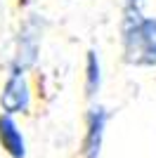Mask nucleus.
Instances as JSON below:
<instances>
[{
  "instance_id": "nucleus-1",
  "label": "nucleus",
  "mask_w": 156,
  "mask_h": 158,
  "mask_svg": "<svg viewBox=\"0 0 156 158\" xmlns=\"http://www.w3.org/2000/svg\"><path fill=\"white\" fill-rule=\"evenodd\" d=\"M118 45L121 59L130 69H156V17H121L118 21Z\"/></svg>"
},
{
  "instance_id": "nucleus-2",
  "label": "nucleus",
  "mask_w": 156,
  "mask_h": 158,
  "mask_svg": "<svg viewBox=\"0 0 156 158\" xmlns=\"http://www.w3.org/2000/svg\"><path fill=\"white\" fill-rule=\"evenodd\" d=\"M45 28H47V21L38 12H28L19 21L17 33H14L12 54H10L7 69L31 73L38 66L40 54H43V43H45Z\"/></svg>"
},
{
  "instance_id": "nucleus-3",
  "label": "nucleus",
  "mask_w": 156,
  "mask_h": 158,
  "mask_svg": "<svg viewBox=\"0 0 156 158\" xmlns=\"http://www.w3.org/2000/svg\"><path fill=\"white\" fill-rule=\"evenodd\" d=\"M31 106H33V87L28 80V73L7 69L2 87H0V113L19 118V116L31 113Z\"/></svg>"
},
{
  "instance_id": "nucleus-4",
  "label": "nucleus",
  "mask_w": 156,
  "mask_h": 158,
  "mask_svg": "<svg viewBox=\"0 0 156 158\" xmlns=\"http://www.w3.org/2000/svg\"><path fill=\"white\" fill-rule=\"evenodd\" d=\"M111 111L102 102L88 104L83 118V139H80V158H102L104 142H106V130H109Z\"/></svg>"
},
{
  "instance_id": "nucleus-5",
  "label": "nucleus",
  "mask_w": 156,
  "mask_h": 158,
  "mask_svg": "<svg viewBox=\"0 0 156 158\" xmlns=\"http://www.w3.org/2000/svg\"><path fill=\"white\" fill-rule=\"evenodd\" d=\"M102 87H104V61H102V54H99L97 47H88L85 59H83V92H85L88 104L99 102Z\"/></svg>"
},
{
  "instance_id": "nucleus-6",
  "label": "nucleus",
  "mask_w": 156,
  "mask_h": 158,
  "mask_svg": "<svg viewBox=\"0 0 156 158\" xmlns=\"http://www.w3.org/2000/svg\"><path fill=\"white\" fill-rule=\"evenodd\" d=\"M0 149L10 158H26L28 156L26 135L21 130L19 120L14 116H7V113H0Z\"/></svg>"
},
{
  "instance_id": "nucleus-7",
  "label": "nucleus",
  "mask_w": 156,
  "mask_h": 158,
  "mask_svg": "<svg viewBox=\"0 0 156 158\" xmlns=\"http://www.w3.org/2000/svg\"><path fill=\"white\" fill-rule=\"evenodd\" d=\"M149 0H121V17H140L147 14Z\"/></svg>"
}]
</instances>
